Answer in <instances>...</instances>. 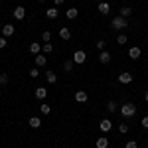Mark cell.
Segmentation results:
<instances>
[{
    "mask_svg": "<svg viewBox=\"0 0 148 148\" xmlns=\"http://www.w3.org/2000/svg\"><path fill=\"white\" fill-rule=\"evenodd\" d=\"M46 79H47V83H56V81H57V75L53 73V71H47V73H46Z\"/></svg>",
    "mask_w": 148,
    "mask_h": 148,
    "instance_id": "obj_23",
    "label": "cell"
},
{
    "mask_svg": "<svg viewBox=\"0 0 148 148\" xmlns=\"http://www.w3.org/2000/svg\"><path fill=\"white\" fill-rule=\"evenodd\" d=\"M40 2H46V0H40Z\"/></svg>",
    "mask_w": 148,
    "mask_h": 148,
    "instance_id": "obj_37",
    "label": "cell"
},
{
    "mask_svg": "<svg viewBox=\"0 0 148 148\" xmlns=\"http://www.w3.org/2000/svg\"><path fill=\"white\" fill-rule=\"evenodd\" d=\"M59 38L61 40H69L71 38V30L69 28H59Z\"/></svg>",
    "mask_w": 148,
    "mask_h": 148,
    "instance_id": "obj_15",
    "label": "cell"
},
{
    "mask_svg": "<svg viewBox=\"0 0 148 148\" xmlns=\"http://www.w3.org/2000/svg\"><path fill=\"white\" fill-rule=\"evenodd\" d=\"M14 32H16V28H14L12 24H6V26H2V36H4V38H10Z\"/></svg>",
    "mask_w": 148,
    "mask_h": 148,
    "instance_id": "obj_6",
    "label": "cell"
},
{
    "mask_svg": "<svg viewBox=\"0 0 148 148\" xmlns=\"http://www.w3.org/2000/svg\"><path fill=\"white\" fill-rule=\"evenodd\" d=\"M77 14H79V10H77L75 6H71V8H67V12H65V18H67V20H73V18H77Z\"/></svg>",
    "mask_w": 148,
    "mask_h": 148,
    "instance_id": "obj_9",
    "label": "cell"
},
{
    "mask_svg": "<svg viewBox=\"0 0 148 148\" xmlns=\"http://www.w3.org/2000/svg\"><path fill=\"white\" fill-rule=\"evenodd\" d=\"M73 67H75V61H73V59H69V61H65V63H63V69H65L67 73H71V71H73Z\"/></svg>",
    "mask_w": 148,
    "mask_h": 148,
    "instance_id": "obj_21",
    "label": "cell"
},
{
    "mask_svg": "<svg viewBox=\"0 0 148 148\" xmlns=\"http://www.w3.org/2000/svg\"><path fill=\"white\" fill-rule=\"evenodd\" d=\"M28 125L32 126V128H40V126H42V121H40L38 116H32V119L28 121Z\"/></svg>",
    "mask_w": 148,
    "mask_h": 148,
    "instance_id": "obj_17",
    "label": "cell"
},
{
    "mask_svg": "<svg viewBox=\"0 0 148 148\" xmlns=\"http://www.w3.org/2000/svg\"><path fill=\"white\" fill-rule=\"evenodd\" d=\"M87 99H89V95L85 91H77L75 93V101L77 103H87Z\"/></svg>",
    "mask_w": 148,
    "mask_h": 148,
    "instance_id": "obj_11",
    "label": "cell"
},
{
    "mask_svg": "<svg viewBox=\"0 0 148 148\" xmlns=\"http://www.w3.org/2000/svg\"><path fill=\"white\" fill-rule=\"evenodd\" d=\"M46 97H47L46 87H38V89H36V99H46Z\"/></svg>",
    "mask_w": 148,
    "mask_h": 148,
    "instance_id": "obj_13",
    "label": "cell"
},
{
    "mask_svg": "<svg viewBox=\"0 0 148 148\" xmlns=\"http://www.w3.org/2000/svg\"><path fill=\"white\" fill-rule=\"evenodd\" d=\"M85 59H87V53H85L83 49H77V51L73 53V61H75L77 65H81V63H85Z\"/></svg>",
    "mask_w": 148,
    "mask_h": 148,
    "instance_id": "obj_3",
    "label": "cell"
},
{
    "mask_svg": "<svg viewBox=\"0 0 148 148\" xmlns=\"http://www.w3.org/2000/svg\"><path fill=\"white\" fill-rule=\"evenodd\" d=\"M140 125L144 126V128H148V116H144V119H142V121H140Z\"/></svg>",
    "mask_w": 148,
    "mask_h": 148,
    "instance_id": "obj_34",
    "label": "cell"
},
{
    "mask_svg": "<svg viewBox=\"0 0 148 148\" xmlns=\"http://www.w3.org/2000/svg\"><path fill=\"white\" fill-rule=\"evenodd\" d=\"M42 51H44V53H53V46L47 42V44H44V46H42Z\"/></svg>",
    "mask_w": 148,
    "mask_h": 148,
    "instance_id": "obj_24",
    "label": "cell"
},
{
    "mask_svg": "<svg viewBox=\"0 0 148 148\" xmlns=\"http://www.w3.org/2000/svg\"><path fill=\"white\" fill-rule=\"evenodd\" d=\"M0 2H2V0H0Z\"/></svg>",
    "mask_w": 148,
    "mask_h": 148,
    "instance_id": "obj_39",
    "label": "cell"
},
{
    "mask_svg": "<svg viewBox=\"0 0 148 148\" xmlns=\"http://www.w3.org/2000/svg\"><path fill=\"white\" fill-rule=\"evenodd\" d=\"M0 30H2V26H0Z\"/></svg>",
    "mask_w": 148,
    "mask_h": 148,
    "instance_id": "obj_38",
    "label": "cell"
},
{
    "mask_svg": "<svg viewBox=\"0 0 148 148\" xmlns=\"http://www.w3.org/2000/svg\"><path fill=\"white\" fill-rule=\"evenodd\" d=\"M130 14H132V8H130V6H123V8H121V14H119V16H123V18H128Z\"/></svg>",
    "mask_w": 148,
    "mask_h": 148,
    "instance_id": "obj_19",
    "label": "cell"
},
{
    "mask_svg": "<svg viewBox=\"0 0 148 148\" xmlns=\"http://www.w3.org/2000/svg\"><path fill=\"white\" fill-rule=\"evenodd\" d=\"M125 148H138V144L134 142V140H128V142L125 144Z\"/></svg>",
    "mask_w": 148,
    "mask_h": 148,
    "instance_id": "obj_31",
    "label": "cell"
},
{
    "mask_svg": "<svg viewBox=\"0 0 148 148\" xmlns=\"http://www.w3.org/2000/svg\"><path fill=\"white\" fill-rule=\"evenodd\" d=\"M40 111H42V114H49L51 113V107H49L47 103H42V105H40Z\"/></svg>",
    "mask_w": 148,
    "mask_h": 148,
    "instance_id": "obj_22",
    "label": "cell"
},
{
    "mask_svg": "<svg viewBox=\"0 0 148 148\" xmlns=\"http://www.w3.org/2000/svg\"><path fill=\"white\" fill-rule=\"evenodd\" d=\"M107 111H109V113H116V103L109 101V103H107Z\"/></svg>",
    "mask_w": 148,
    "mask_h": 148,
    "instance_id": "obj_25",
    "label": "cell"
},
{
    "mask_svg": "<svg viewBox=\"0 0 148 148\" xmlns=\"http://www.w3.org/2000/svg\"><path fill=\"white\" fill-rule=\"evenodd\" d=\"M12 16H14L16 20H24V16H26V10H24V6H16V8L12 10Z\"/></svg>",
    "mask_w": 148,
    "mask_h": 148,
    "instance_id": "obj_4",
    "label": "cell"
},
{
    "mask_svg": "<svg viewBox=\"0 0 148 148\" xmlns=\"http://www.w3.org/2000/svg\"><path fill=\"white\" fill-rule=\"evenodd\" d=\"M46 16L49 18V20H56L57 16H59V12H57L56 6H51V8H47V10H46Z\"/></svg>",
    "mask_w": 148,
    "mask_h": 148,
    "instance_id": "obj_10",
    "label": "cell"
},
{
    "mask_svg": "<svg viewBox=\"0 0 148 148\" xmlns=\"http://www.w3.org/2000/svg\"><path fill=\"white\" fill-rule=\"evenodd\" d=\"M34 61H36V65H38V67H44V65L47 63V57H46V56H42V53H38Z\"/></svg>",
    "mask_w": 148,
    "mask_h": 148,
    "instance_id": "obj_12",
    "label": "cell"
},
{
    "mask_svg": "<svg viewBox=\"0 0 148 148\" xmlns=\"http://www.w3.org/2000/svg\"><path fill=\"white\" fill-rule=\"evenodd\" d=\"M119 83H123V85L132 83V75H130V73H121V75H119Z\"/></svg>",
    "mask_w": 148,
    "mask_h": 148,
    "instance_id": "obj_8",
    "label": "cell"
},
{
    "mask_svg": "<svg viewBox=\"0 0 148 148\" xmlns=\"http://www.w3.org/2000/svg\"><path fill=\"white\" fill-rule=\"evenodd\" d=\"M53 2H56V6H61V4H63L65 0H53Z\"/></svg>",
    "mask_w": 148,
    "mask_h": 148,
    "instance_id": "obj_35",
    "label": "cell"
},
{
    "mask_svg": "<svg viewBox=\"0 0 148 148\" xmlns=\"http://www.w3.org/2000/svg\"><path fill=\"white\" fill-rule=\"evenodd\" d=\"M134 113H136V107H134L132 103H125V105L121 107V114L126 116V119H128V116H134Z\"/></svg>",
    "mask_w": 148,
    "mask_h": 148,
    "instance_id": "obj_1",
    "label": "cell"
},
{
    "mask_svg": "<svg viewBox=\"0 0 148 148\" xmlns=\"http://www.w3.org/2000/svg\"><path fill=\"white\" fill-rule=\"evenodd\" d=\"M30 51H32L34 56H38V53L42 51V44H38V42H36V44H30Z\"/></svg>",
    "mask_w": 148,
    "mask_h": 148,
    "instance_id": "obj_20",
    "label": "cell"
},
{
    "mask_svg": "<svg viewBox=\"0 0 148 148\" xmlns=\"http://www.w3.org/2000/svg\"><path fill=\"white\" fill-rule=\"evenodd\" d=\"M2 47H6V38H4V36H0V49H2Z\"/></svg>",
    "mask_w": 148,
    "mask_h": 148,
    "instance_id": "obj_33",
    "label": "cell"
},
{
    "mask_svg": "<svg viewBox=\"0 0 148 148\" xmlns=\"http://www.w3.org/2000/svg\"><path fill=\"white\" fill-rule=\"evenodd\" d=\"M38 75H40V69H38V67L30 69V77H38Z\"/></svg>",
    "mask_w": 148,
    "mask_h": 148,
    "instance_id": "obj_32",
    "label": "cell"
},
{
    "mask_svg": "<svg viewBox=\"0 0 148 148\" xmlns=\"http://www.w3.org/2000/svg\"><path fill=\"white\" fill-rule=\"evenodd\" d=\"M99 61H101V63H109V61H111V53L103 49L101 53H99Z\"/></svg>",
    "mask_w": 148,
    "mask_h": 148,
    "instance_id": "obj_16",
    "label": "cell"
},
{
    "mask_svg": "<svg viewBox=\"0 0 148 148\" xmlns=\"http://www.w3.org/2000/svg\"><path fill=\"white\" fill-rule=\"evenodd\" d=\"M140 56H142V49H140V47L132 46L130 49H128V57H130V59H138Z\"/></svg>",
    "mask_w": 148,
    "mask_h": 148,
    "instance_id": "obj_5",
    "label": "cell"
},
{
    "mask_svg": "<svg viewBox=\"0 0 148 148\" xmlns=\"http://www.w3.org/2000/svg\"><path fill=\"white\" fill-rule=\"evenodd\" d=\"M119 130H121L123 134H125V132H128V125H126V123H121V125H119Z\"/></svg>",
    "mask_w": 148,
    "mask_h": 148,
    "instance_id": "obj_29",
    "label": "cell"
},
{
    "mask_svg": "<svg viewBox=\"0 0 148 148\" xmlns=\"http://www.w3.org/2000/svg\"><path fill=\"white\" fill-rule=\"evenodd\" d=\"M111 26H113V28H116V30H125V28H128V20H126V18H123V16H116V18H113Z\"/></svg>",
    "mask_w": 148,
    "mask_h": 148,
    "instance_id": "obj_2",
    "label": "cell"
},
{
    "mask_svg": "<svg viewBox=\"0 0 148 148\" xmlns=\"http://www.w3.org/2000/svg\"><path fill=\"white\" fill-rule=\"evenodd\" d=\"M99 126H101V130H103V132H109V130L113 128V123H111L109 119H103L101 123H99Z\"/></svg>",
    "mask_w": 148,
    "mask_h": 148,
    "instance_id": "obj_7",
    "label": "cell"
},
{
    "mask_svg": "<svg viewBox=\"0 0 148 148\" xmlns=\"http://www.w3.org/2000/svg\"><path fill=\"white\" fill-rule=\"evenodd\" d=\"M97 8H99V12H101V14H109V12H111L109 2H99V6H97Z\"/></svg>",
    "mask_w": 148,
    "mask_h": 148,
    "instance_id": "obj_14",
    "label": "cell"
},
{
    "mask_svg": "<svg viewBox=\"0 0 148 148\" xmlns=\"http://www.w3.org/2000/svg\"><path fill=\"white\" fill-rule=\"evenodd\" d=\"M144 99H146V103H148V91H146V95H144Z\"/></svg>",
    "mask_w": 148,
    "mask_h": 148,
    "instance_id": "obj_36",
    "label": "cell"
},
{
    "mask_svg": "<svg viewBox=\"0 0 148 148\" xmlns=\"http://www.w3.org/2000/svg\"><path fill=\"white\" fill-rule=\"evenodd\" d=\"M116 44H119V46H123V44H126V36H125V34L116 36Z\"/></svg>",
    "mask_w": 148,
    "mask_h": 148,
    "instance_id": "obj_27",
    "label": "cell"
},
{
    "mask_svg": "<svg viewBox=\"0 0 148 148\" xmlns=\"http://www.w3.org/2000/svg\"><path fill=\"white\" fill-rule=\"evenodd\" d=\"M42 40H44L46 44H47V42H51V32H47V30H46V32L42 34Z\"/></svg>",
    "mask_w": 148,
    "mask_h": 148,
    "instance_id": "obj_26",
    "label": "cell"
},
{
    "mask_svg": "<svg viewBox=\"0 0 148 148\" xmlns=\"http://www.w3.org/2000/svg\"><path fill=\"white\" fill-rule=\"evenodd\" d=\"M95 46H97V49H99V51H103V49H105V46H107V42H105V40H99Z\"/></svg>",
    "mask_w": 148,
    "mask_h": 148,
    "instance_id": "obj_28",
    "label": "cell"
},
{
    "mask_svg": "<svg viewBox=\"0 0 148 148\" xmlns=\"http://www.w3.org/2000/svg\"><path fill=\"white\" fill-rule=\"evenodd\" d=\"M8 83V75L6 73H0V85H6Z\"/></svg>",
    "mask_w": 148,
    "mask_h": 148,
    "instance_id": "obj_30",
    "label": "cell"
},
{
    "mask_svg": "<svg viewBox=\"0 0 148 148\" xmlns=\"http://www.w3.org/2000/svg\"><path fill=\"white\" fill-rule=\"evenodd\" d=\"M97 148H109V138H97Z\"/></svg>",
    "mask_w": 148,
    "mask_h": 148,
    "instance_id": "obj_18",
    "label": "cell"
}]
</instances>
